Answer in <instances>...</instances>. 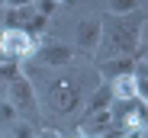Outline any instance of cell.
Here are the masks:
<instances>
[{
	"mask_svg": "<svg viewBox=\"0 0 148 138\" xmlns=\"http://www.w3.org/2000/svg\"><path fill=\"white\" fill-rule=\"evenodd\" d=\"M100 74H106V77H116V74H129V71H135V64H132V58H106V61H100V67H97Z\"/></svg>",
	"mask_w": 148,
	"mask_h": 138,
	"instance_id": "cell-9",
	"label": "cell"
},
{
	"mask_svg": "<svg viewBox=\"0 0 148 138\" xmlns=\"http://www.w3.org/2000/svg\"><path fill=\"white\" fill-rule=\"evenodd\" d=\"M113 90V100H138V84H135V71L129 74H116L106 80Z\"/></svg>",
	"mask_w": 148,
	"mask_h": 138,
	"instance_id": "cell-7",
	"label": "cell"
},
{
	"mask_svg": "<svg viewBox=\"0 0 148 138\" xmlns=\"http://www.w3.org/2000/svg\"><path fill=\"white\" fill-rule=\"evenodd\" d=\"M100 35H103V19H81L77 32H74V45L84 55H97L100 48Z\"/></svg>",
	"mask_w": 148,
	"mask_h": 138,
	"instance_id": "cell-6",
	"label": "cell"
},
{
	"mask_svg": "<svg viewBox=\"0 0 148 138\" xmlns=\"http://www.w3.org/2000/svg\"><path fill=\"white\" fill-rule=\"evenodd\" d=\"M32 7H36V13H39V16H45V19H48V16L55 13V7H58V0H36Z\"/></svg>",
	"mask_w": 148,
	"mask_h": 138,
	"instance_id": "cell-12",
	"label": "cell"
},
{
	"mask_svg": "<svg viewBox=\"0 0 148 138\" xmlns=\"http://www.w3.org/2000/svg\"><path fill=\"white\" fill-rule=\"evenodd\" d=\"M0 29H3V22H0Z\"/></svg>",
	"mask_w": 148,
	"mask_h": 138,
	"instance_id": "cell-17",
	"label": "cell"
},
{
	"mask_svg": "<svg viewBox=\"0 0 148 138\" xmlns=\"http://www.w3.org/2000/svg\"><path fill=\"white\" fill-rule=\"evenodd\" d=\"M3 93H7V100L13 103V109H16V116H26V119H36V112H39V97H36V87H32V80L26 77V74H16L7 87H3Z\"/></svg>",
	"mask_w": 148,
	"mask_h": 138,
	"instance_id": "cell-3",
	"label": "cell"
},
{
	"mask_svg": "<svg viewBox=\"0 0 148 138\" xmlns=\"http://www.w3.org/2000/svg\"><path fill=\"white\" fill-rule=\"evenodd\" d=\"M110 103H113V90H110V84L103 80L100 87L93 90V93L87 97V112H100V109H110ZM84 112V116H87Z\"/></svg>",
	"mask_w": 148,
	"mask_h": 138,
	"instance_id": "cell-8",
	"label": "cell"
},
{
	"mask_svg": "<svg viewBox=\"0 0 148 138\" xmlns=\"http://www.w3.org/2000/svg\"><path fill=\"white\" fill-rule=\"evenodd\" d=\"M36 138H64V135L55 128H36Z\"/></svg>",
	"mask_w": 148,
	"mask_h": 138,
	"instance_id": "cell-14",
	"label": "cell"
},
{
	"mask_svg": "<svg viewBox=\"0 0 148 138\" xmlns=\"http://www.w3.org/2000/svg\"><path fill=\"white\" fill-rule=\"evenodd\" d=\"M13 138H36V125L32 122H16L13 125Z\"/></svg>",
	"mask_w": 148,
	"mask_h": 138,
	"instance_id": "cell-11",
	"label": "cell"
},
{
	"mask_svg": "<svg viewBox=\"0 0 148 138\" xmlns=\"http://www.w3.org/2000/svg\"><path fill=\"white\" fill-rule=\"evenodd\" d=\"M142 45V19H138V10L135 13H126V16H106L103 19V35H100V61L106 58H132Z\"/></svg>",
	"mask_w": 148,
	"mask_h": 138,
	"instance_id": "cell-2",
	"label": "cell"
},
{
	"mask_svg": "<svg viewBox=\"0 0 148 138\" xmlns=\"http://www.w3.org/2000/svg\"><path fill=\"white\" fill-rule=\"evenodd\" d=\"M103 84V74L90 64H81V67H61V74H55L52 80L45 84V109L52 116H71L97 87Z\"/></svg>",
	"mask_w": 148,
	"mask_h": 138,
	"instance_id": "cell-1",
	"label": "cell"
},
{
	"mask_svg": "<svg viewBox=\"0 0 148 138\" xmlns=\"http://www.w3.org/2000/svg\"><path fill=\"white\" fill-rule=\"evenodd\" d=\"M142 0H110V13L113 16H126V13H135Z\"/></svg>",
	"mask_w": 148,
	"mask_h": 138,
	"instance_id": "cell-10",
	"label": "cell"
},
{
	"mask_svg": "<svg viewBox=\"0 0 148 138\" xmlns=\"http://www.w3.org/2000/svg\"><path fill=\"white\" fill-rule=\"evenodd\" d=\"M0 119L3 122H16V109H13V103L7 97H0Z\"/></svg>",
	"mask_w": 148,
	"mask_h": 138,
	"instance_id": "cell-13",
	"label": "cell"
},
{
	"mask_svg": "<svg viewBox=\"0 0 148 138\" xmlns=\"http://www.w3.org/2000/svg\"><path fill=\"white\" fill-rule=\"evenodd\" d=\"M36 3V0H3V7H29Z\"/></svg>",
	"mask_w": 148,
	"mask_h": 138,
	"instance_id": "cell-15",
	"label": "cell"
},
{
	"mask_svg": "<svg viewBox=\"0 0 148 138\" xmlns=\"http://www.w3.org/2000/svg\"><path fill=\"white\" fill-rule=\"evenodd\" d=\"M0 10H3V0H0Z\"/></svg>",
	"mask_w": 148,
	"mask_h": 138,
	"instance_id": "cell-16",
	"label": "cell"
},
{
	"mask_svg": "<svg viewBox=\"0 0 148 138\" xmlns=\"http://www.w3.org/2000/svg\"><path fill=\"white\" fill-rule=\"evenodd\" d=\"M39 39L26 29H0V58L7 61H29Z\"/></svg>",
	"mask_w": 148,
	"mask_h": 138,
	"instance_id": "cell-4",
	"label": "cell"
},
{
	"mask_svg": "<svg viewBox=\"0 0 148 138\" xmlns=\"http://www.w3.org/2000/svg\"><path fill=\"white\" fill-rule=\"evenodd\" d=\"M32 58L39 61V67H45V71H61V67H68L74 61V48L64 42H39Z\"/></svg>",
	"mask_w": 148,
	"mask_h": 138,
	"instance_id": "cell-5",
	"label": "cell"
}]
</instances>
